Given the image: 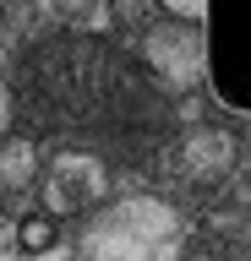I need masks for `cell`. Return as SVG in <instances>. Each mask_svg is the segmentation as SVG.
<instances>
[{
    "instance_id": "1",
    "label": "cell",
    "mask_w": 251,
    "mask_h": 261,
    "mask_svg": "<svg viewBox=\"0 0 251 261\" xmlns=\"http://www.w3.org/2000/svg\"><path fill=\"white\" fill-rule=\"evenodd\" d=\"M11 109L38 136H60L104 169L158 158L175 130V109L158 82L104 33H50L28 44L17 60Z\"/></svg>"
},
{
    "instance_id": "2",
    "label": "cell",
    "mask_w": 251,
    "mask_h": 261,
    "mask_svg": "<svg viewBox=\"0 0 251 261\" xmlns=\"http://www.w3.org/2000/svg\"><path fill=\"white\" fill-rule=\"evenodd\" d=\"M180 212L158 196H120L82 218L77 261H180Z\"/></svg>"
},
{
    "instance_id": "3",
    "label": "cell",
    "mask_w": 251,
    "mask_h": 261,
    "mask_svg": "<svg viewBox=\"0 0 251 261\" xmlns=\"http://www.w3.org/2000/svg\"><path fill=\"white\" fill-rule=\"evenodd\" d=\"M142 55H148L142 71L158 82V93H164V87H197V82L208 76V65H213V44H208L197 28H186V22L153 28Z\"/></svg>"
},
{
    "instance_id": "4",
    "label": "cell",
    "mask_w": 251,
    "mask_h": 261,
    "mask_svg": "<svg viewBox=\"0 0 251 261\" xmlns=\"http://www.w3.org/2000/svg\"><path fill=\"white\" fill-rule=\"evenodd\" d=\"M44 196H50V218L55 212H93L109 201V169L99 158H82V152H60L50 163V179H44Z\"/></svg>"
},
{
    "instance_id": "5",
    "label": "cell",
    "mask_w": 251,
    "mask_h": 261,
    "mask_svg": "<svg viewBox=\"0 0 251 261\" xmlns=\"http://www.w3.org/2000/svg\"><path fill=\"white\" fill-rule=\"evenodd\" d=\"M186 169L191 174H224V169H235V142L224 136V130H197L191 142H186Z\"/></svg>"
},
{
    "instance_id": "6",
    "label": "cell",
    "mask_w": 251,
    "mask_h": 261,
    "mask_svg": "<svg viewBox=\"0 0 251 261\" xmlns=\"http://www.w3.org/2000/svg\"><path fill=\"white\" fill-rule=\"evenodd\" d=\"M33 169H38V152L28 136H6L0 142V185L22 191V185H33Z\"/></svg>"
},
{
    "instance_id": "7",
    "label": "cell",
    "mask_w": 251,
    "mask_h": 261,
    "mask_svg": "<svg viewBox=\"0 0 251 261\" xmlns=\"http://www.w3.org/2000/svg\"><path fill=\"white\" fill-rule=\"evenodd\" d=\"M55 240H60V228H55L50 212H33V218H22V223H17V245L28 250V256H44V250H55Z\"/></svg>"
},
{
    "instance_id": "8",
    "label": "cell",
    "mask_w": 251,
    "mask_h": 261,
    "mask_svg": "<svg viewBox=\"0 0 251 261\" xmlns=\"http://www.w3.org/2000/svg\"><path fill=\"white\" fill-rule=\"evenodd\" d=\"M158 6H164V11L175 16V22H186V28H197L202 16L213 11V0H158Z\"/></svg>"
},
{
    "instance_id": "9",
    "label": "cell",
    "mask_w": 251,
    "mask_h": 261,
    "mask_svg": "<svg viewBox=\"0 0 251 261\" xmlns=\"http://www.w3.org/2000/svg\"><path fill=\"white\" fill-rule=\"evenodd\" d=\"M11 120H17V109H11V87L0 82V142L11 136Z\"/></svg>"
}]
</instances>
